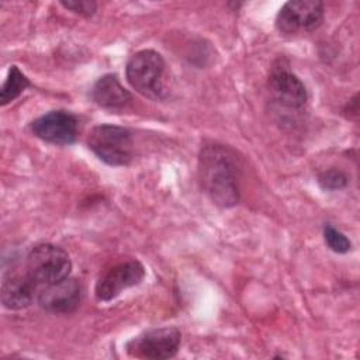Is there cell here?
Returning <instances> with one entry per match:
<instances>
[{"label":"cell","instance_id":"1","mask_svg":"<svg viewBox=\"0 0 360 360\" xmlns=\"http://www.w3.org/2000/svg\"><path fill=\"white\" fill-rule=\"evenodd\" d=\"M198 181L207 197L219 208L239 202V165L235 153L225 145H204L198 155Z\"/></svg>","mask_w":360,"mask_h":360},{"label":"cell","instance_id":"2","mask_svg":"<svg viewBox=\"0 0 360 360\" xmlns=\"http://www.w3.org/2000/svg\"><path fill=\"white\" fill-rule=\"evenodd\" d=\"M89 149L108 166H128L134 158V136L124 127L96 125L87 136Z\"/></svg>","mask_w":360,"mask_h":360},{"label":"cell","instance_id":"3","mask_svg":"<svg viewBox=\"0 0 360 360\" xmlns=\"http://www.w3.org/2000/svg\"><path fill=\"white\" fill-rule=\"evenodd\" d=\"M163 73L165 59L153 49L138 51L129 58L125 68L127 80L131 87L152 100H163L166 96Z\"/></svg>","mask_w":360,"mask_h":360},{"label":"cell","instance_id":"4","mask_svg":"<svg viewBox=\"0 0 360 360\" xmlns=\"http://www.w3.org/2000/svg\"><path fill=\"white\" fill-rule=\"evenodd\" d=\"M24 269L38 285L45 287L69 277L72 262L60 246L39 243L28 252Z\"/></svg>","mask_w":360,"mask_h":360},{"label":"cell","instance_id":"5","mask_svg":"<svg viewBox=\"0 0 360 360\" xmlns=\"http://www.w3.org/2000/svg\"><path fill=\"white\" fill-rule=\"evenodd\" d=\"M181 333L176 326L148 329L127 342L125 349L131 357L163 360L177 354Z\"/></svg>","mask_w":360,"mask_h":360},{"label":"cell","instance_id":"6","mask_svg":"<svg viewBox=\"0 0 360 360\" xmlns=\"http://www.w3.org/2000/svg\"><path fill=\"white\" fill-rule=\"evenodd\" d=\"M323 20V4L318 0L287 1L277 13L276 28L285 35L311 32Z\"/></svg>","mask_w":360,"mask_h":360},{"label":"cell","instance_id":"7","mask_svg":"<svg viewBox=\"0 0 360 360\" xmlns=\"http://www.w3.org/2000/svg\"><path fill=\"white\" fill-rule=\"evenodd\" d=\"M145 277V267L139 260H127L112 266L96 283L94 295L98 301L108 302L124 290L138 285Z\"/></svg>","mask_w":360,"mask_h":360},{"label":"cell","instance_id":"8","mask_svg":"<svg viewBox=\"0 0 360 360\" xmlns=\"http://www.w3.org/2000/svg\"><path fill=\"white\" fill-rule=\"evenodd\" d=\"M32 134L52 145H72L79 132L77 118L65 110L49 111L31 122Z\"/></svg>","mask_w":360,"mask_h":360},{"label":"cell","instance_id":"9","mask_svg":"<svg viewBox=\"0 0 360 360\" xmlns=\"http://www.w3.org/2000/svg\"><path fill=\"white\" fill-rule=\"evenodd\" d=\"M267 86L271 98L284 108L300 110L308 101V93L304 83L298 76L283 66L271 69Z\"/></svg>","mask_w":360,"mask_h":360},{"label":"cell","instance_id":"10","mask_svg":"<svg viewBox=\"0 0 360 360\" xmlns=\"http://www.w3.org/2000/svg\"><path fill=\"white\" fill-rule=\"evenodd\" d=\"M39 307L49 314H72L82 300V285L76 278L66 277L45 285L38 294Z\"/></svg>","mask_w":360,"mask_h":360},{"label":"cell","instance_id":"11","mask_svg":"<svg viewBox=\"0 0 360 360\" xmlns=\"http://www.w3.org/2000/svg\"><path fill=\"white\" fill-rule=\"evenodd\" d=\"M38 284L25 271L7 270L1 278L0 298L7 309L18 311L30 307L38 298Z\"/></svg>","mask_w":360,"mask_h":360},{"label":"cell","instance_id":"12","mask_svg":"<svg viewBox=\"0 0 360 360\" xmlns=\"http://www.w3.org/2000/svg\"><path fill=\"white\" fill-rule=\"evenodd\" d=\"M90 97L97 105L108 110H121L132 100L131 93L114 73L98 77L90 90Z\"/></svg>","mask_w":360,"mask_h":360},{"label":"cell","instance_id":"13","mask_svg":"<svg viewBox=\"0 0 360 360\" xmlns=\"http://www.w3.org/2000/svg\"><path fill=\"white\" fill-rule=\"evenodd\" d=\"M28 86H30V80L18 69V66H15V65L10 66L7 77L0 89V104L6 105V104L14 101Z\"/></svg>","mask_w":360,"mask_h":360},{"label":"cell","instance_id":"14","mask_svg":"<svg viewBox=\"0 0 360 360\" xmlns=\"http://www.w3.org/2000/svg\"><path fill=\"white\" fill-rule=\"evenodd\" d=\"M323 240L332 252L339 255L347 253L352 249V242L349 238L330 224H325L323 226Z\"/></svg>","mask_w":360,"mask_h":360},{"label":"cell","instance_id":"15","mask_svg":"<svg viewBox=\"0 0 360 360\" xmlns=\"http://www.w3.org/2000/svg\"><path fill=\"white\" fill-rule=\"evenodd\" d=\"M347 183H349L347 174L343 170L336 167H330L318 174V184L322 190H326V191L340 190L346 187Z\"/></svg>","mask_w":360,"mask_h":360},{"label":"cell","instance_id":"16","mask_svg":"<svg viewBox=\"0 0 360 360\" xmlns=\"http://www.w3.org/2000/svg\"><path fill=\"white\" fill-rule=\"evenodd\" d=\"M60 4L73 11L75 14H79L82 17H91L96 10H97V4L91 0H72V1H60Z\"/></svg>","mask_w":360,"mask_h":360}]
</instances>
